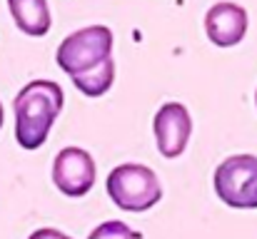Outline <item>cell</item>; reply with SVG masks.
Segmentation results:
<instances>
[{
	"instance_id": "obj_6",
	"label": "cell",
	"mask_w": 257,
	"mask_h": 239,
	"mask_svg": "<svg viewBox=\"0 0 257 239\" xmlns=\"http://www.w3.org/2000/svg\"><path fill=\"white\" fill-rule=\"evenodd\" d=\"M153 132L160 155L168 159L180 157L187 150L192 135V117L182 102H165L153 120Z\"/></svg>"
},
{
	"instance_id": "obj_3",
	"label": "cell",
	"mask_w": 257,
	"mask_h": 239,
	"mask_svg": "<svg viewBox=\"0 0 257 239\" xmlns=\"http://www.w3.org/2000/svg\"><path fill=\"white\" fill-rule=\"evenodd\" d=\"M110 199L125 212H148L163 199V184L155 169L138 162L117 164L105 179Z\"/></svg>"
},
{
	"instance_id": "obj_1",
	"label": "cell",
	"mask_w": 257,
	"mask_h": 239,
	"mask_svg": "<svg viewBox=\"0 0 257 239\" xmlns=\"http://www.w3.org/2000/svg\"><path fill=\"white\" fill-rule=\"evenodd\" d=\"M112 45L115 38L107 25H90L70 33L60 43L55 60L83 95L100 97L115 82Z\"/></svg>"
},
{
	"instance_id": "obj_11",
	"label": "cell",
	"mask_w": 257,
	"mask_h": 239,
	"mask_svg": "<svg viewBox=\"0 0 257 239\" xmlns=\"http://www.w3.org/2000/svg\"><path fill=\"white\" fill-rule=\"evenodd\" d=\"M0 127H3V105H0Z\"/></svg>"
},
{
	"instance_id": "obj_12",
	"label": "cell",
	"mask_w": 257,
	"mask_h": 239,
	"mask_svg": "<svg viewBox=\"0 0 257 239\" xmlns=\"http://www.w3.org/2000/svg\"><path fill=\"white\" fill-rule=\"evenodd\" d=\"M255 105H257V92H255Z\"/></svg>"
},
{
	"instance_id": "obj_7",
	"label": "cell",
	"mask_w": 257,
	"mask_h": 239,
	"mask_svg": "<svg viewBox=\"0 0 257 239\" xmlns=\"http://www.w3.org/2000/svg\"><path fill=\"white\" fill-rule=\"evenodd\" d=\"M247 10L237 3L220 0L205 15V33L217 48H235L247 35Z\"/></svg>"
},
{
	"instance_id": "obj_4",
	"label": "cell",
	"mask_w": 257,
	"mask_h": 239,
	"mask_svg": "<svg viewBox=\"0 0 257 239\" xmlns=\"http://www.w3.org/2000/svg\"><path fill=\"white\" fill-rule=\"evenodd\" d=\"M215 194L232 209H257V155H232L212 174Z\"/></svg>"
},
{
	"instance_id": "obj_2",
	"label": "cell",
	"mask_w": 257,
	"mask_h": 239,
	"mask_svg": "<svg viewBox=\"0 0 257 239\" xmlns=\"http://www.w3.org/2000/svg\"><path fill=\"white\" fill-rule=\"evenodd\" d=\"M65 92L53 80L28 82L13 100L15 140L23 150H38L45 145L58 115L63 112Z\"/></svg>"
},
{
	"instance_id": "obj_10",
	"label": "cell",
	"mask_w": 257,
	"mask_h": 239,
	"mask_svg": "<svg viewBox=\"0 0 257 239\" xmlns=\"http://www.w3.org/2000/svg\"><path fill=\"white\" fill-rule=\"evenodd\" d=\"M28 239H70L65 232L60 229H53V227H43V229H35Z\"/></svg>"
},
{
	"instance_id": "obj_8",
	"label": "cell",
	"mask_w": 257,
	"mask_h": 239,
	"mask_svg": "<svg viewBox=\"0 0 257 239\" xmlns=\"http://www.w3.org/2000/svg\"><path fill=\"white\" fill-rule=\"evenodd\" d=\"M10 15L15 20V25L30 35V38H43L50 30V5L48 0H8Z\"/></svg>"
},
{
	"instance_id": "obj_5",
	"label": "cell",
	"mask_w": 257,
	"mask_h": 239,
	"mask_svg": "<svg viewBox=\"0 0 257 239\" xmlns=\"http://www.w3.org/2000/svg\"><path fill=\"white\" fill-rule=\"evenodd\" d=\"M95 159L83 147H65L53 159V182L65 197H85L95 184Z\"/></svg>"
},
{
	"instance_id": "obj_9",
	"label": "cell",
	"mask_w": 257,
	"mask_h": 239,
	"mask_svg": "<svg viewBox=\"0 0 257 239\" xmlns=\"http://www.w3.org/2000/svg\"><path fill=\"white\" fill-rule=\"evenodd\" d=\"M87 239H140L138 232H133L125 222H120V219H110V222H102V224H97Z\"/></svg>"
}]
</instances>
